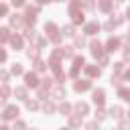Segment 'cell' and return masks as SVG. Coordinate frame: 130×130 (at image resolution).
<instances>
[{
    "label": "cell",
    "mask_w": 130,
    "mask_h": 130,
    "mask_svg": "<svg viewBox=\"0 0 130 130\" xmlns=\"http://www.w3.org/2000/svg\"><path fill=\"white\" fill-rule=\"evenodd\" d=\"M91 100H93V104H95V106H102V104L106 102V91H104V89H93Z\"/></svg>",
    "instance_id": "cell-5"
},
{
    "label": "cell",
    "mask_w": 130,
    "mask_h": 130,
    "mask_svg": "<svg viewBox=\"0 0 130 130\" xmlns=\"http://www.w3.org/2000/svg\"><path fill=\"white\" fill-rule=\"evenodd\" d=\"M128 37H130V32H128Z\"/></svg>",
    "instance_id": "cell-55"
},
{
    "label": "cell",
    "mask_w": 130,
    "mask_h": 130,
    "mask_svg": "<svg viewBox=\"0 0 130 130\" xmlns=\"http://www.w3.org/2000/svg\"><path fill=\"white\" fill-rule=\"evenodd\" d=\"M122 69H124V63H122V61L114 63V71H122Z\"/></svg>",
    "instance_id": "cell-44"
},
{
    "label": "cell",
    "mask_w": 130,
    "mask_h": 130,
    "mask_svg": "<svg viewBox=\"0 0 130 130\" xmlns=\"http://www.w3.org/2000/svg\"><path fill=\"white\" fill-rule=\"evenodd\" d=\"M98 30H100V22H95V20H93V22H87V24H85V28H83V32H85V35H95Z\"/></svg>",
    "instance_id": "cell-9"
},
{
    "label": "cell",
    "mask_w": 130,
    "mask_h": 130,
    "mask_svg": "<svg viewBox=\"0 0 130 130\" xmlns=\"http://www.w3.org/2000/svg\"><path fill=\"white\" fill-rule=\"evenodd\" d=\"M37 45H39V49H45V47H47V39H39Z\"/></svg>",
    "instance_id": "cell-43"
},
{
    "label": "cell",
    "mask_w": 130,
    "mask_h": 130,
    "mask_svg": "<svg viewBox=\"0 0 130 130\" xmlns=\"http://www.w3.org/2000/svg\"><path fill=\"white\" fill-rule=\"evenodd\" d=\"M14 95H16L18 100H26V87H16V89H14Z\"/></svg>",
    "instance_id": "cell-22"
},
{
    "label": "cell",
    "mask_w": 130,
    "mask_h": 130,
    "mask_svg": "<svg viewBox=\"0 0 130 130\" xmlns=\"http://www.w3.org/2000/svg\"><path fill=\"white\" fill-rule=\"evenodd\" d=\"M124 61H130V47L124 49Z\"/></svg>",
    "instance_id": "cell-46"
},
{
    "label": "cell",
    "mask_w": 130,
    "mask_h": 130,
    "mask_svg": "<svg viewBox=\"0 0 130 130\" xmlns=\"http://www.w3.org/2000/svg\"><path fill=\"white\" fill-rule=\"evenodd\" d=\"M24 85H26V87H39V77H37L35 71L24 73Z\"/></svg>",
    "instance_id": "cell-1"
},
{
    "label": "cell",
    "mask_w": 130,
    "mask_h": 130,
    "mask_svg": "<svg viewBox=\"0 0 130 130\" xmlns=\"http://www.w3.org/2000/svg\"><path fill=\"white\" fill-rule=\"evenodd\" d=\"M98 6H100V10H102V12H110V10H112V6H114V0H100V4H98Z\"/></svg>",
    "instance_id": "cell-13"
},
{
    "label": "cell",
    "mask_w": 130,
    "mask_h": 130,
    "mask_svg": "<svg viewBox=\"0 0 130 130\" xmlns=\"http://www.w3.org/2000/svg\"><path fill=\"white\" fill-rule=\"evenodd\" d=\"M8 77H10V73H8V71H2V69H0V79H2V81H8Z\"/></svg>",
    "instance_id": "cell-40"
},
{
    "label": "cell",
    "mask_w": 130,
    "mask_h": 130,
    "mask_svg": "<svg viewBox=\"0 0 130 130\" xmlns=\"http://www.w3.org/2000/svg\"><path fill=\"white\" fill-rule=\"evenodd\" d=\"M116 2H118V4H122V2H124V0H116Z\"/></svg>",
    "instance_id": "cell-52"
},
{
    "label": "cell",
    "mask_w": 130,
    "mask_h": 130,
    "mask_svg": "<svg viewBox=\"0 0 130 130\" xmlns=\"http://www.w3.org/2000/svg\"><path fill=\"white\" fill-rule=\"evenodd\" d=\"M39 10H41V6H26V12H30V14H39Z\"/></svg>",
    "instance_id": "cell-34"
},
{
    "label": "cell",
    "mask_w": 130,
    "mask_h": 130,
    "mask_svg": "<svg viewBox=\"0 0 130 130\" xmlns=\"http://www.w3.org/2000/svg\"><path fill=\"white\" fill-rule=\"evenodd\" d=\"M22 22H24V16H22V14H12V16H10V26H12V28H20Z\"/></svg>",
    "instance_id": "cell-8"
},
{
    "label": "cell",
    "mask_w": 130,
    "mask_h": 130,
    "mask_svg": "<svg viewBox=\"0 0 130 130\" xmlns=\"http://www.w3.org/2000/svg\"><path fill=\"white\" fill-rule=\"evenodd\" d=\"M73 49H75V47H63V49H61L63 57H65V59H71V57H73Z\"/></svg>",
    "instance_id": "cell-26"
},
{
    "label": "cell",
    "mask_w": 130,
    "mask_h": 130,
    "mask_svg": "<svg viewBox=\"0 0 130 130\" xmlns=\"http://www.w3.org/2000/svg\"><path fill=\"white\" fill-rule=\"evenodd\" d=\"M106 116H108V114H106V112H104L102 108H98V110H95V120H98V122H102V120H106Z\"/></svg>",
    "instance_id": "cell-30"
},
{
    "label": "cell",
    "mask_w": 130,
    "mask_h": 130,
    "mask_svg": "<svg viewBox=\"0 0 130 130\" xmlns=\"http://www.w3.org/2000/svg\"><path fill=\"white\" fill-rule=\"evenodd\" d=\"M8 14V6L6 4H0V16H6Z\"/></svg>",
    "instance_id": "cell-42"
},
{
    "label": "cell",
    "mask_w": 130,
    "mask_h": 130,
    "mask_svg": "<svg viewBox=\"0 0 130 130\" xmlns=\"http://www.w3.org/2000/svg\"><path fill=\"white\" fill-rule=\"evenodd\" d=\"M75 47H77V49H83V47H85V39H83V37H75Z\"/></svg>",
    "instance_id": "cell-31"
},
{
    "label": "cell",
    "mask_w": 130,
    "mask_h": 130,
    "mask_svg": "<svg viewBox=\"0 0 130 130\" xmlns=\"http://www.w3.org/2000/svg\"><path fill=\"white\" fill-rule=\"evenodd\" d=\"M59 112H61L63 116H69V114H71V106L65 102V104H61V106H59Z\"/></svg>",
    "instance_id": "cell-27"
},
{
    "label": "cell",
    "mask_w": 130,
    "mask_h": 130,
    "mask_svg": "<svg viewBox=\"0 0 130 130\" xmlns=\"http://www.w3.org/2000/svg\"><path fill=\"white\" fill-rule=\"evenodd\" d=\"M126 16H128V18H130V8H128V10H126Z\"/></svg>",
    "instance_id": "cell-51"
},
{
    "label": "cell",
    "mask_w": 130,
    "mask_h": 130,
    "mask_svg": "<svg viewBox=\"0 0 130 130\" xmlns=\"http://www.w3.org/2000/svg\"><path fill=\"white\" fill-rule=\"evenodd\" d=\"M24 2H26V0H12L14 6H24Z\"/></svg>",
    "instance_id": "cell-47"
},
{
    "label": "cell",
    "mask_w": 130,
    "mask_h": 130,
    "mask_svg": "<svg viewBox=\"0 0 130 130\" xmlns=\"http://www.w3.org/2000/svg\"><path fill=\"white\" fill-rule=\"evenodd\" d=\"M110 83H112L114 87H120V85H122V77H120V75H112V79H110Z\"/></svg>",
    "instance_id": "cell-28"
},
{
    "label": "cell",
    "mask_w": 130,
    "mask_h": 130,
    "mask_svg": "<svg viewBox=\"0 0 130 130\" xmlns=\"http://www.w3.org/2000/svg\"><path fill=\"white\" fill-rule=\"evenodd\" d=\"M75 112H77L79 116H85V114L89 112V106H87L85 102H77V104H75Z\"/></svg>",
    "instance_id": "cell-12"
},
{
    "label": "cell",
    "mask_w": 130,
    "mask_h": 130,
    "mask_svg": "<svg viewBox=\"0 0 130 130\" xmlns=\"http://www.w3.org/2000/svg\"><path fill=\"white\" fill-rule=\"evenodd\" d=\"M55 110H57L55 104H51V102H45V104H43V112H45V114H53Z\"/></svg>",
    "instance_id": "cell-23"
},
{
    "label": "cell",
    "mask_w": 130,
    "mask_h": 130,
    "mask_svg": "<svg viewBox=\"0 0 130 130\" xmlns=\"http://www.w3.org/2000/svg\"><path fill=\"white\" fill-rule=\"evenodd\" d=\"M83 8H85V10H93V8H95V2H93V0H85V2H83Z\"/></svg>",
    "instance_id": "cell-33"
},
{
    "label": "cell",
    "mask_w": 130,
    "mask_h": 130,
    "mask_svg": "<svg viewBox=\"0 0 130 130\" xmlns=\"http://www.w3.org/2000/svg\"><path fill=\"white\" fill-rule=\"evenodd\" d=\"M4 100H6V98H4L2 93H0V106H4Z\"/></svg>",
    "instance_id": "cell-48"
},
{
    "label": "cell",
    "mask_w": 130,
    "mask_h": 130,
    "mask_svg": "<svg viewBox=\"0 0 130 130\" xmlns=\"http://www.w3.org/2000/svg\"><path fill=\"white\" fill-rule=\"evenodd\" d=\"M77 73H79V67H77V65H73V69H71V73H69V75H71V77H77Z\"/></svg>",
    "instance_id": "cell-45"
},
{
    "label": "cell",
    "mask_w": 130,
    "mask_h": 130,
    "mask_svg": "<svg viewBox=\"0 0 130 130\" xmlns=\"http://www.w3.org/2000/svg\"><path fill=\"white\" fill-rule=\"evenodd\" d=\"M10 41V30L8 28H0V43H6Z\"/></svg>",
    "instance_id": "cell-24"
},
{
    "label": "cell",
    "mask_w": 130,
    "mask_h": 130,
    "mask_svg": "<svg viewBox=\"0 0 130 130\" xmlns=\"http://www.w3.org/2000/svg\"><path fill=\"white\" fill-rule=\"evenodd\" d=\"M83 63H85V61H83V57H79V55H77V57H73V65H77V67H81Z\"/></svg>",
    "instance_id": "cell-36"
},
{
    "label": "cell",
    "mask_w": 130,
    "mask_h": 130,
    "mask_svg": "<svg viewBox=\"0 0 130 130\" xmlns=\"http://www.w3.org/2000/svg\"><path fill=\"white\" fill-rule=\"evenodd\" d=\"M55 2H63V0H55Z\"/></svg>",
    "instance_id": "cell-53"
},
{
    "label": "cell",
    "mask_w": 130,
    "mask_h": 130,
    "mask_svg": "<svg viewBox=\"0 0 130 130\" xmlns=\"http://www.w3.org/2000/svg\"><path fill=\"white\" fill-rule=\"evenodd\" d=\"M91 87V81H87V79H77L75 83H73V89L77 91V93H81V91H87Z\"/></svg>",
    "instance_id": "cell-3"
},
{
    "label": "cell",
    "mask_w": 130,
    "mask_h": 130,
    "mask_svg": "<svg viewBox=\"0 0 130 130\" xmlns=\"http://www.w3.org/2000/svg\"><path fill=\"white\" fill-rule=\"evenodd\" d=\"M10 45H12L14 51H20V49H22V37H18V35H10Z\"/></svg>",
    "instance_id": "cell-10"
},
{
    "label": "cell",
    "mask_w": 130,
    "mask_h": 130,
    "mask_svg": "<svg viewBox=\"0 0 130 130\" xmlns=\"http://www.w3.org/2000/svg\"><path fill=\"white\" fill-rule=\"evenodd\" d=\"M73 22H75V24H81V22H83V14H81V12L73 14Z\"/></svg>",
    "instance_id": "cell-35"
},
{
    "label": "cell",
    "mask_w": 130,
    "mask_h": 130,
    "mask_svg": "<svg viewBox=\"0 0 130 130\" xmlns=\"http://www.w3.org/2000/svg\"><path fill=\"white\" fill-rule=\"evenodd\" d=\"M69 124H71V126H79V124H81V116H71V118H69Z\"/></svg>",
    "instance_id": "cell-32"
},
{
    "label": "cell",
    "mask_w": 130,
    "mask_h": 130,
    "mask_svg": "<svg viewBox=\"0 0 130 130\" xmlns=\"http://www.w3.org/2000/svg\"><path fill=\"white\" fill-rule=\"evenodd\" d=\"M45 69H47L45 61H41V59L37 57V59H35V71H39V73H41V71H45Z\"/></svg>",
    "instance_id": "cell-21"
},
{
    "label": "cell",
    "mask_w": 130,
    "mask_h": 130,
    "mask_svg": "<svg viewBox=\"0 0 130 130\" xmlns=\"http://www.w3.org/2000/svg\"><path fill=\"white\" fill-rule=\"evenodd\" d=\"M24 37H26V39H30V41H35V39H37L35 28H32V26H26V28H24Z\"/></svg>",
    "instance_id": "cell-20"
},
{
    "label": "cell",
    "mask_w": 130,
    "mask_h": 130,
    "mask_svg": "<svg viewBox=\"0 0 130 130\" xmlns=\"http://www.w3.org/2000/svg\"><path fill=\"white\" fill-rule=\"evenodd\" d=\"M112 22L118 26V24H122V22H124V16H122L120 12H114V14H112Z\"/></svg>",
    "instance_id": "cell-25"
},
{
    "label": "cell",
    "mask_w": 130,
    "mask_h": 130,
    "mask_svg": "<svg viewBox=\"0 0 130 130\" xmlns=\"http://www.w3.org/2000/svg\"><path fill=\"white\" fill-rule=\"evenodd\" d=\"M118 47H120V41H118L116 37H110L108 43H106V51H108V53H114V51H118Z\"/></svg>",
    "instance_id": "cell-7"
},
{
    "label": "cell",
    "mask_w": 130,
    "mask_h": 130,
    "mask_svg": "<svg viewBox=\"0 0 130 130\" xmlns=\"http://www.w3.org/2000/svg\"><path fill=\"white\" fill-rule=\"evenodd\" d=\"M37 2H39V4H47L49 0H37Z\"/></svg>",
    "instance_id": "cell-50"
},
{
    "label": "cell",
    "mask_w": 130,
    "mask_h": 130,
    "mask_svg": "<svg viewBox=\"0 0 130 130\" xmlns=\"http://www.w3.org/2000/svg\"><path fill=\"white\" fill-rule=\"evenodd\" d=\"M45 35H47L49 39H53L55 35H59V28H57V24H55V22H47V24H45Z\"/></svg>",
    "instance_id": "cell-6"
},
{
    "label": "cell",
    "mask_w": 130,
    "mask_h": 130,
    "mask_svg": "<svg viewBox=\"0 0 130 130\" xmlns=\"http://www.w3.org/2000/svg\"><path fill=\"white\" fill-rule=\"evenodd\" d=\"M65 95H67L65 87H61V85H59V87H55V89H53V98H55V100H63Z\"/></svg>",
    "instance_id": "cell-16"
},
{
    "label": "cell",
    "mask_w": 130,
    "mask_h": 130,
    "mask_svg": "<svg viewBox=\"0 0 130 130\" xmlns=\"http://www.w3.org/2000/svg\"><path fill=\"white\" fill-rule=\"evenodd\" d=\"M79 8H81V0H71V4H69V14H71V16L77 14Z\"/></svg>",
    "instance_id": "cell-14"
},
{
    "label": "cell",
    "mask_w": 130,
    "mask_h": 130,
    "mask_svg": "<svg viewBox=\"0 0 130 130\" xmlns=\"http://www.w3.org/2000/svg\"><path fill=\"white\" fill-rule=\"evenodd\" d=\"M26 57L28 59H37L39 57V47H28L26 49Z\"/></svg>",
    "instance_id": "cell-18"
},
{
    "label": "cell",
    "mask_w": 130,
    "mask_h": 130,
    "mask_svg": "<svg viewBox=\"0 0 130 130\" xmlns=\"http://www.w3.org/2000/svg\"><path fill=\"white\" fill-rule=\"evenodd\" d=\"M114 26H116V24H114V22H112V20H108V22H106V24H104V28H106V30H108V32H110V30H114Z\"/></svg>",
    "instance_id": "cell-39"
},
{
    "label": "cell",
    "mask_w": 130,
    "mask_h": 130,
    "mask_svg": "<svg viewBox=\"0 0 130 130\" xmlns=\"http://www.w3.org/2000/svg\"><path fill=\"white\" fill-rule=\"evenodd\" d=\"M128 118H130V112H128Z\"/></svg>",
    "instance_id": "cell-54"
},
{
    "label": "cell",
    "mask_w": 130,
    "mask_h": 130,
    "mask_svg": "<svg viewBox=\"0 0 130 130\" xmlns=\"http://www.w3.org/2000/svg\"><path fill=\"white\" fill-rule=\"evenodd\" d=\"M10 73H12V75H22V73H24V69H22V65H20V63H14V65L10 67Z\"/></svg>",
    "instance_id": "cell-19"
},
{
    "label": "cell",
    "mask_w": 130,
    "mask_h": 130,
    "mask_svg": "<svg viewBox=\"0 0 130 130\" xmlns=\"http://www.w3.org/2000/svg\"><path fill=\"white\" fill-rule=\"evenodd\" d=\"M89 47H91V55H93L95 59H100L102 55H106V53H104V47H102V43H100V41H91V43H89Z\"/></svg>",
    "instance_id": "cell-2"
},
{
    "label": "cell",
    "mask_w": 130,
    "mask_h": 130,
    "mask_svg": "<svg viewBox=\"0 0 130 130\" xmlns=\"http://www.w3.org/2000/svg\"><path fill=\"white\" fill-rule=\"evenodd\" d=\"M0 93H2L4 98H6V95H10V87H8V85H2V87H0Z\"/></svg>",
    "instance_id": "cell-38"
},
{
    "label": "cell",
    "mask_w": 130,
    "mask_h": 130,
    "mask_svg": "<svg viewBox=\"0 0 130 130\" xmlns=\"http://www.w3.org/2000/svg\"><path fill=\"white\" fill-rule=\"evenodd\" d=\"M124 79H130V69H128V71L124 73Z\"/></svg>",
    "instance_id": "cell-49"
},
{
    "label": "cell",
    "mask_w": 130,
    "mask_h": 130,
    "mask_svg": "<svg viewBox=\"0 0 130 130\" xmlns=\"http://www.w3.org/2000/svg\"><path fill=\"white\" fill-rule=\"evenodd\" d=\"M37 108H39V102H37V100H26V110L32 112V110H37Z\"/></svg>",
    "instance_id": "cell-29"
},
{
    "label": "cell",
    "mask_w": 130,
    "mask_h": 130,
    "mask_svg": "<svg viewBox=\"0 0 130 130\" xmlns=\"http://www.w3.org/2000/svg\"><path fill=\"white\" fill-rule=\"evenodd\" d=\"M61 35H63V37H75V26H73V24L63 26V28H61Z\"/></svg>",
    "instance_id": "cell-15"
},
{
    "label": "cell",
    "mask_w": 130,
    "mask_h": 130,
    "mask_svg": "<svg viewBox=\"0 0 130 130\" xmlns=\"http://www.w3.org/2000/svg\"><path fill=\"white\" fill-rule=\"evenodd\" d=\"M122 114H124V112H122V108H120V106H112V108H110V116H112V118L120 120V118H122Z\"/></svg>",
    "instance_id": "cell-17"
},
{
    "label": "cell",
    "mask_w": 130,
    "mask_h": 130,
    "mask_svg": "<svg viewBox=\"0 0 130 130\" xmlns=\"http://www.w3.org/2000/svg\"><path fill=\"white\" fill-rule=\"evenodd\" d=\"M16 116H18V108H16V106H6L4 112H2V118H4V120H12V118H16Z\"/></svg>",
    "instance_id": "cell-4"
},
{
    "label": "cell",
    "mask_w": 130,
    "mask_h": 130,
    "mask_svg": "<svg viewBox=\"0 0 130 130\" xmlns=\"http://www.w3.org/2000/svg\"><path fill=\"white\" fill-rule=\"evenodd\" d=\"M85 73H87L89 77H100V75H102V69L95 67V65H85Z\"/></svg>",
    "instance_id": "cell-11"
},
{
    "label": "cell",
    "mask_w": 130,
    "mask_h": 130,
    "mask_svg": "<svg viewBox=\"0 0 130 130\" xmlns=\"http://www.w3.org/2000/svg\"><path fill=\"white\" fill-rule=\"evenodd\" d=\"M100 65H102V67L110 65V59H108V55H102V57H100Z\"/></svg>",
    "instance_id": "cell-37"
},
{
    "label": "cell",
    "mask_w": 130,
    "mask_h": 130,
    "mask_svg": "<svg viewBox=\"0 0 130 130\" xmlns=\"http://www.w3.org/2000/svg\"><path fill=\"white\" fill-rule=\"evenodd\" d=\"M6 59H8V53H6L4 49H0V63H4Z\"/></svg>",
    "instance_id": "cell-41"
}]
</instances>
